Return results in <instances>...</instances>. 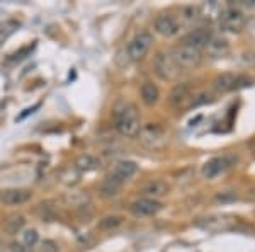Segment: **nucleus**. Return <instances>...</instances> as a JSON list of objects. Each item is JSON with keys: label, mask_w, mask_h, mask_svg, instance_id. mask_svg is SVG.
I'll list each match as a JSON object with an SVG mask.
<instances>
[{"label": "nucleus", "mask_w": 255, "mask_h": 252, "mask_svg": "<svg viewBox=\"0 0 255 252\" xmlns=\"http://www.w3.org/2000/svg\"><path fill=\"white\" fill-rule=\"evenodd\" d=\"M116 128L126 138H134L141 129V121H140V111L136 106L126 104L125 108L118 113L116 118Z\"/></svg>", "instance_id": "obj_1"}, {"label": "nucleus", "mask_w": 255, "mask_h": 252, "mask_svg": "<svg viewBox=\"0 0 255 252\" xmlns=\"http://www.w3.org/2000/svg\"><path fill=\"white\" fill-rule=\"evenodd\" d=\"M172 60L180 70H189V68L198 67L201 62V49L192 48L189 44H179V46L173 48L172 51Z\"/></svg>", "instance_id": "obj_2"}, {"label": "nucleus", "mask_w": 255, "mask_h": 252, "mask_svg": "<svg viewBox=\"0 0 255 252\" xmlns=\"http://www.w3.org/2000/svg\"><path fill=\"white\" fill-rule=\"evenodd\" d=\"M152 43H153V38L150 33L136 34V36L129 41V44H128V48H126L128 60H131V62H138V60H141L143 56L148 53Z\"/></svg>", "instance_id": "obj_3"}, {"label": "nucleus", "mask_w": 255, "mask_h": 252, "mask_svg": "<svg viewBox=\"0 0 255 252\" xmlns=\"http://www.w3.org/2000/svg\"><path fill=\"white\" fill-rule=\"evenodd\" d=\"M140 142L148 148H160L165 145V133L158 125H146L140 129Z\"/></svg>", "instance_id": "obj_4"}, {"label": "nucleus", "mask_w": 255, "mask_h": 252, "mask_svg": "<svg viewBox=\"0 0 255 252\" xmlns=\"http://www.w3.org/2000/svg\"><path fill=\"white\" fill-rule=\"evenodd\" d=\"M245 24V16L238 9H226L219 14V28L228 33H238L242 31Z\"/></svg>", "instance_id": "obj_5"}, {"label": "nucleus", "mask_w": 255, "mask_h": 252, "mask_svg": "<svg viewBox=\"0 0 255 252\" xmlns=\"http://www.w3.org/2000/svg\"><path fill=\"white\" fill-rule=\"evenodd\" d=\"M155 70L158 77L164 80H175L180 74V68L173 63L172 56L165 55V53H158L155 58Z\"/></svg>", "instance_id": "obj_6"}, {"label": "nucleus", "mask_w": 255, "mask_h": 252, "mask_svg": "<svg viewBox=\"0 0 255 252\" xmlns=\"http://www.w3.org/2000/svg\"><path fill=\"white\" fill-rule=\"evenodd\" d=\"M162 210V205L157 200H148V198H140V200L131 203V213L134 216H152Z\"/></svg>", "instance_id": "obj_7"}, {"label": "nucleus", "mask_w": 255, "mask_h": 252, "mask_svg": "<svg viewBox=\"0 0 255 252\" xmlns=\"http://www.w3.org/2000/svg\"><path fill=\"white\" fill-rule=\"evenodd\" d=\"M231 164H233V159H230V157H214V159L208 160L203 167L204 177H208V179L216 177V175L225 172L228 167H231Z\"/></svg>", "instance_id": "obj_8"}, {"label": "nucleus", "mask_w": 255, "mask_h": 252, "mask_svg": "<svg viewBox=\"0 0 255 252\" xmlns=\"http://www.w3.org/2000/svg\"><path fill=\"white\" fill-rule=\"evenodd\" d=\"M169 193V184L162 179H150L141 186V194L148 200H157Z\"/></svg>", "instance_id": "obj_9"}, {"label": "nucleus", "mask_w": 255, "mask_h": 252, "mask_svg": "<svg viewBox=\"0 0 255 252\" xmlns=\"http://www.w3.org/2000/svg\"><path fill=\"white\" fill-rule=\"evenodd\" d=\"M179 29H180V24L177 22L175 17L164 14V16L155 19V31L158 34H162V36L172 38V36H175V34L179 33Z\"/></svg>", "instance_id": "obj_10"}, {"label": "nucleus", "mask_w": 255, "mask_h": 252, "mask_svg": "<svg viewBox=\"0 0 255 252\" xmlns=\"http://www.w3.org/2000/svg\"><path fill=\"white\" fill-rule=\"evenodd\" d=\"M136 170H138L136 162H133V160H119L114 166L111 175H113L114 179H118L119 182H125L128 179L133 177V175L136 174Z\"/></svg>", "instance_id": "obj_11"}, {"label": "nucleus", "mask_w": 255, "mask_h": 252, "mask_svg": "<svg viewBox=\"0 0 255 252\" xmlns=\"http://www.w3.org/2000/svg\"><path fill=\"white\" fill-rule=\"evenodd\" d=\"M31 191L29 189H7L2 194V203L7 206H19L24 205L31 200Z\"/></svg>", "instance_id": "obj_12"}, {"label": "nucleus", "mask_w": 255, "mask_h": 252, "mask_svg": "<svg viewBox=\"0 0 255 252\" xmlns=\"http://www.w3.org/2000/svg\"><path fill=\"white\" fill-rule=\"evenodd\" d=\"M212 34L210 33V29H204V28H199V29H192L191 33L185 36L184 40V44H189L192 48H206L208 41L211 40Z\"/></svg>", "instance_id": "obj_13"}, {"label": "nucleus", "mask_w": 255, "mask_h": 252, "mask_svg": "<svg viewBox=\"0 0 255 252\" xmlns=\"http://www.w3.org/2000/svg\"><path fill=\"white\" fill-rule=\"evenodd\" d=\"M206 51L211 58H223V56H226L228 51H230V44H228L225 38L211 36V40L208 41L206 44Z\"/></svg>", "instance_id": "obj_14"}, {"label": "nucleus", "mask_w": 255, "mask_h": 252, "mask_svg": "<svg viewBox=\"0 0 255 252\" xmlns=\"http://www.w3.org/2000/svg\"><path fill=\"white\" fill-rule=\"evenodd\" d=\"M191 97V87L187 84H177L169 94V102L172 106H180L184 101Z\"/></svg>", "instance_id": "obj_15"}, {"label": "nucleus", "mask_w": 255, "mask_h": 252, "mask_svg": "<svg viewBox=\"0 0 255 252\" xmlns=\"http://www.w3.org/2000/svg\"><path fill=\"white\" fill-rule=\"evenodd\" d=\"M24 223H26L24 216L19 215V213H12V215H9L5 220H3L2 228H3L5 234L14 235V234H19V232L24 228Z\"/></svg>", "instance_id": "obj_16"}, {"label": "nucleus", "mask_w": 255, "mask_h": 252, "mask_svg": "<svg viewBox=\"0 0 255 252\" xmlns=\"http://www.w3.org/2000/svg\"><path fill=\"white\" fill-rule=\"evenodd\" d=\"M140 94H141V101L145 102L146 106H155L158 99H160V90H158V87L153 82L143 84Z\"/></svg>", "instance_id": "obj_17"}, {"label": "nucleus", "mask_w": 255, "mask_h": 252, "mask_svg": "<svg viewBox=\"0 0 255 252\" xmlns=\"http://www.w3.org/2000/svg\"><path fill=\"white\" fill-rule=\"evenodd\" d=\"M100 167V160L94 155H80L75 160V169L80 172H90V170H97Z\"/></svg>", "instance_id": "obj_18"}, {"label": "nucleus", "mask_w": 255, "mask_h": 252, "mask_svg": "<svg viewBox=\"0 0 255 252\" xmlns=\"http://www.w3.org/2000/svg\"><path fill=\"white\" fill-rule=\"evenodd\" d=\"M235 80H237V75L233 74H221L219 77L214 79L212 82V87H214L218 92H228V90L235 89Z\"/></svg>", "instance_id": "obj_19"}, {"label": "nucleus", "mask_w": 255, "mask_h": 252, "mask_svg": "<svg viewBox=\"0 0 255 252\" xmlns=\"http://www.w3.org/2000/svg\"><path fill=\"white\" fill-rule=\"evenodd\" d=\"M121 186H123V182H119L118 179H114L113 175H109V177L104 179L102 184H100V194H102L104 198H113L121 191Z\"/></svg>", "instance_id": "obj_20"}, {"label": "nucleus", "mask_w": 255, "mask_h": 252, "mask_svg": "<svg viewBox=\"0 0 255 252\" xmlns=\"http://www.w3.org/2000/svg\"><path fill=\"white\" fill-rule=\"evenodd\" d=\"M36 215L42 221H53L58 216V210L56 206H53V203H41L36 206Z\"/></svg>", "instance_id": "obj_21"}, {"label": "nucleus", "mask_w": 255, "mask_h": 252, "mask_svg": "<svg viewBox=\"0 0 255 252\" xmlns=\"http://www.w3.org/2000/svg\"><path fill=\"white\" fill-rule=\"evenodd\" d=\"M121 223H123V216L109 215V216H104V218L99 220L97 228L99 230H113V228H118Z\"/></svg>", "instance_id": "obj_22"}, {"label": "nucleus", "mask_w": 255, "mask_h": 252, "mask_svg": "<svg viewBox=\"0 0 255 252\" xmlns=\"http://www.w3.org/2000/svg\"><path fill=\"white\" fill-rule=\"evenodd\" d=\"M180 14H182L180 19L184 21V24H192V22H194L199 16V9H198V7L189 5V7H184V9L180 10Z\"/></svg>", "instance_id": "obj_23"}, {"label": "nucleus", "mask_w": 255, "mask_h": 252, "mask_svg": "<svg viewBox=\"0 0 255 252\" xmlns=\"http://www.w3.org/2000/svg\"><path fill=\"white\" fill-rule=\"evenodd\" d=\"M17 26L19 22H14V21H7L3 22V24H0V43H2L9 34H12L14 29H17Z\"/></svg>", "instance_id": "obj_24"}, {"label": "nucleus", "mask_w": 255, "mask_h": 252, "mask_svg": "<svg viewBox=\"0 0 255 252\" xmlns=\"http://www.w3.org/2000/svg\"><path fill=\"white\" fill-rule=\"evenodd\" d=\"M211 101V95L208 94V92H199V94H196L194 97L191 99V108H198V106H203V104H206V102H210Z\"/></svg>", "instance_id": "obj_25"}, {"label": "nucleus", "mask_w": 255, "mask_h": 252, "mask_svg": "<svg viewBox=\"0 0 255 252\" xmlns=\"http://www.w3.org/2000/svg\"><path fill=\"white\" fill-rule=\"evenodd\" d=\"M22 242H24V246H28V247L36 246V242H38V232L34 230V228H31V230H26L24 234H22Z\"/></svg>", "instance_id": "obj_26"}, {"label": "nucleus", "mask_w": 255, "mask_h": 252, "mask_svg": "<svg viewBox=\"0 0 255 252\" xmlns=\"http://www.w3.org/2000/svg\"><path fill=\"white\" fill-rule=\"evenodd\" d=\"M235 198H237V194L233 193V191H219L218 194H216V201H219V203H228V201H233Z\"/></svg>", "instance_id": "obj_27"}, {"label": "nucleus", "mask_w": 255, "mask_h": 252, "mask_svg": "<svg viewBox=\"0 0 255 252\" xmlns=\"http://www.w3.org/2000/svg\"><path fill=\"white\" fill-rule=\"evenodd\" d=\"M60 251V246L55 242V240H44L41 244V252H58Z\"/></svg>", "instance_id": "obj_28"}, {"label": "nucleus", "mask_w": 255, "mask_h": 252, "mask_svg": "<svg viewBox=\"0 0 255 252\" xmlns=\"http://www.w3.org/2000/svg\"><path fill=\"white\" fill-rule=\"evenodd\" d=\"M10 251L12 252H26V247H24V244L14 242V244H10Z\"/></svg>", "instance_id": "obj_29"}]
</instances>
